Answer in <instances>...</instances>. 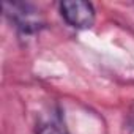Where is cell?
I'll return each instance as SVG.
<instances>
[{"label":"cell","mask_w":134,"mask_h":134,"mask_svg":"<svg viewBox=\"0 0 134 134\" xmlns=\"http://www.w3.org/2000/svg\"><path fill=\"white\" fill-rule=\"evenodd\" d=\"M60 14L68 25L79 30L93 27L96 18L93 5L90 2H84V0H65V2H62Z\"/></svg>","instance_id":"7a4b0ae2"},{"label":"cell","mask_w":134,"mask_h":134,"mask_svg":"<svg viewBox=\"0 0 134 134\" xmlns=\"http://www.w3.org/2000/svg\"><path fill=\"white\" fill-rule=\"evenodd\" d=\"M35 132L36 134H68L63 120L60 118V115H55V114H52L51 117L41 118L36 123Z\"/></svg>","instance_id":"3957f363"},{"label":"cell","mask_w":134,"mask_h":134,"mask_svg":"<svg viewBox=\"0 0 134 134\" xmlns=\"http://www.w3.org/2000/svg\"><path fill=\"white\" fill-rule=\"evenodd\" d=\"M3 11H5L7 18L16 25V29L24 35L36 33L43 27V21H41V16H40L38 10L35 7L29 5V3L5 2L3 3Z\"/></svg>","instance_id":"6da1fadb"},{"label":"cell","mask_w":134,"mask_h":134,"mask_svg":"<svg viewBox=\"0 0 134 134\" xmlns=\"http://www.w3.org/2000/svg\"><path fill=\"white\" fill-rule=\"evenodd\" d=\"M128 123L134 128V106L131 107V110H129V114H128Z\"/></svg>","instance_id":"277c9868"}]
</instances>
